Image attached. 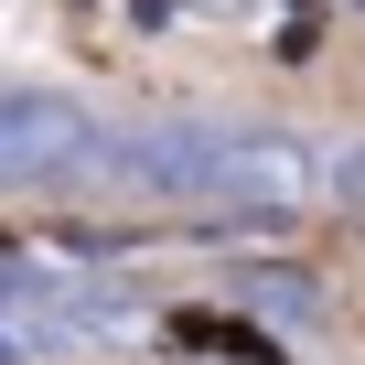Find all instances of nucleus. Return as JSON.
<instances>
[{
  "label": "nucleus",
  "instance_id": "f257e3e1",
  "mask_svg": "<svg viewBox=\"0 0 365 365\" xmlns=\"http://www.w3.org/2000/svg\"><path fill=\"white\" fill-rule=\"evenodd\" d=\"M312 205H322V140L269 129V118H215L205 215H226V226H290Z\"/></svg>",
  "mask_w": 365,
  "mask_h": 365
},
{
  "label": "nucleus",
  "instance_id": "f03ea898",
  "mask_svg": "<svg viewBox=\"0 0 365 365\" xmlns=\"http://www.w3.org/2000/svg\"><path fill=\"white\" fill-rule=\"evenodd\" d=\"M108 161V118L65 86H0V194H76Z\"/></svg>",
  "mask_w": 365,
  "mask_h": 365
},
{
  "label": "nucleus",
  "instance_id": "7ed1b4c3",
  "mask_svg": "<svg viewBox=\"0 0 365 365\" xmlns=\"http://www.w3.org/2000/svg\"><path fill=\"white\" fill-rule=\"evenodd\" d=\"M205 161H215V118H108L97 194H140V205H205Z\"/></svg>",
  "mask_w": 365,
  "mask_h": 365
},
{
  "label": "nucleus",
  "instance_id": "20e7f679",
  "mask_svg": "<svg viewBox=\"0 0 365 365\" xmlns=\"http://www.w3.org/2000/svg\"><path fill=\"white\" fill-rule=\"evenodd\" d=\"M237 301H247V312H279V322H322V279H301V269H269V279L247 269Z\"/></svg>",
  "mask_w": 365,
  "mask_h": 365
},
{
  "label": "nucleus",
  "instance_id": "39448f33",
  "mask_svg": "<svg viewBox=\"0 0 365 365\" xmlns=\"http://www.w3.org/2000/svg\"><path fill=\"white\" fill-rule=\"evenodd\" d=\"M322 205L333 215H365V129L354 140H322Z\"/></svg>",
  "mask_w": 365,
  "mask_h": 365
}]
</instances>
